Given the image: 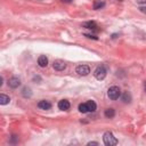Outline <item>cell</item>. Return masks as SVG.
Here are the masks:
<instances>
[{"instance_id":"7","label":"cell","mask_w":146,"mask_h":146,"mask_svg":"<svg viewBox=\"0 0 146 146\" xmlns=\"http://www.w3.org/2000/svg\"><path fill=\"white\" fill-rule=\"evenodd\" d=\"M70 106H71L70 102L66 101V99H62V101L58 102V109L62 110V111H67L70 109Z\"/></svg>"},{"instance_id":"6","label":"cell","mask_w":146,"mask_h":146,"mask_svg":"<svg viewBox=\"0 0 146 146\" xmlns=\"http://www.w3.org/2000/svg\"><path fill=\"white\" fill-rule=\"evenodd\" d=\"M8 86L11 88H17V87L21 86V80L18 78H16V77H13V78H11L8 80Z\"/></svg>"},{"instance_id":"22","label":"cell","mask_w":146,"mask_h":146,"mask_svg":"<svg viewBox=\"0 0 146 146\" xmlns=\"http://www.w3.org/2000/svg\"><path fill=\"white\" fill-rule=\"evenodd\" d=\"M144 88H145V91H146V81L144 82Z\"/></svg>"},{"instance_id":"9","label":"cell","mask_w":146,"mask_h":146,"mask_svg":"<svg viewBox=\"0 0 146 146\" xmlns=\"http://www.w3.org/2000/svg\"><path fill=\"white\" fill-rule=\"evenodd\" d=\"M38 64L41 66V67H46L48 65V58L45 56V55H41L39 58H38Z\"/></svg>"},{"instance_id":"13","label":"cell","mask_w":146,"mask_h":146,"mask_svg":"<svg viewBox=\"0 0 146 146\" xmlns=\"http://www.w3.org/2000/svg\"><path fill=\"white\" fill-rule=\"evenodd\" d=\"M105 6V3L104 1H101V0H95L94 1V9L95 11H98L101 8H103Z\"/></svg>"},{"instance_id":"20","label":"cell","mask_w":146,"mask_h":146,"mask_svg":"<svg viewBox=\"0 0 146 146\" xmlns=\"http://www.w3.org/2000/svg\"><path fill=\"white\" fill-rule=\"evenodd\" d=\"M139 9H140V11H141L143 13H146V8H145V7H140Z\"/></svg>"},{"instance_id":"21","label":"cell","mask_w":146,"mask_h":146,"mask_svg":"<svg viewBox=\"0 0 146 146\" xmlns=\"http://www.w3.org/2000/svg\"><path fill=\"white\" fill-rule=\"evenodd\" d=\"M62 1H63V3H67V4H68V3H71V1H72V0H62Z\"/></svg>"},{"instance_id":"14","label":"cell","mask_w":146,"mask_h":146,"mask_svg":"<svg viewBox=\"0 0 146 146\" xmlns=\"http://www.w3.org/2000/svg\"><path fill=\"white\" fill-rule=\"evenodd\" d=\"M82 26L86 28V29H89V30H96V28H97L95 22H86V23L82 24Z\"/></svg>"},{"instance_id":"16","label":"cell","mask_w":146,"mask_h":146,"mask_svg":"<svg viewBox=\"0 0 146 146\" xmlns=\"http://www.w3.org/2000/svg\"><path fill=\"white\" fill-rule=\"evenodd\" d=\"M22 94H23V96H24V97H31V96H32V91H31V89H30V88H28V87L23 88Z\"/></svg>"},{"instance_id":"11","label":"cell","mask_w":146,"mask_h":146,"mask_svg":"<svg viewBox=\"0 0 146 146\" xmlns=\"http://www.w3.org/2000/svg\"><path fill=\"white\" fill-rule=\"evenodd\" d=\"M9 102H11V98H9L7 95H5V94L0 95V104H1V105H6V104H8Z\"/></svg>"},{"instance_id":"3","label":"cell","mask_w":146,"mask_h":146,"mask_svg":"<svg viewBox=\"0 0 146 146\" xmlns=\"http://www.w3.org/2000/svg\"><path fill=\"white\" fill-rule=\"evenodd\" d=\"M94 76H95V78L97 79V80H104L105 79V77H106V68L103 66V65H101V66H97L96 67V70L94 71Z\"/></svg>"},{"instance_id":"4","label":"cell","mask_w":146,"mask_h":146,"mask_svg":"<svg viewBox=\"0 0 146 146\" xmlns=\"http://www.w3.org/2000/svg\"><path fill=\"white\" fill-rule=\"evenodd\" d=\"M77 73L79 76H82V77H86V76H88L89 73H90V67L88 66V65H79V66H77Z\"/></svg>"},{"instance_id":"2","label":"cell","mask_w":146,"mask_h":146,"mask_svg":"<svg viewBox=\"0 0 146 146\" xmlns=\"http://www.w3.org/2000/svg\"><path fill=\"white\" fill-rule=\"evenodd\" d=\"M107 96H109V98L112 99V101L118 99V98L121 96V90H120V88L116 87V86L111 87V88L109 89V91H107Z\"/></svg>"},{"instance_id":"1","label":"cell","mask_w":146,"mask_h":146,"mask_svg":"<svg viewBox=\"0 0 146 146\" xmlns=\"http://www.w3.org/2000/svg\"><path fill=\"white\" fill-rule=\"evenodd\" d=\"M103 140H104V144L106 146H114L118 144V139L114 137V135L110 131L105 132L104 136H103Z\"/></svg>"},{"instance_id":"12","label":"cell","mask_w":146,"mask_h":146,"mask_svg":"<svg viewBox=\"0 0 146 146\" xmlns=\"http://www.w3.org/2000/svg\"><path fill=\"white\" fill-rule=\"evenodd\" d=\"M122 101H123V103H126V104H129V103H131V95L128 93V91H126V93H123L122 94Z\"/></svg>"},{"instance_id":"8","label":"cell","mask_w":146,"mask_h":146,"mask_svg":"<svg viewBox=\"0 0 146 146\" xmlns=\"http://www.w3.org/2000/svg\"><path fill=\"white\" fill-rule=\"evenodd\" d=\"M38 107L41 110H50L51 109V104L48 101H40L38 103Z\"/></svg>"},{"instance_id":"18","label":"cell","mask_w":146,"mask_h":146,"mask_svg":"<svg viewBox=\"0 0 146 146\" xmlns=\"http://www.w3.org/2000/svg\"><path fill=\"white\" fill-rule=\"evenodd\" d=\"M85 37H87V38H89V39H95V40H97V39H98L97 37H95V36H91V34H85Z\"/></svg>"},{"instance_id":"17","label":"cell","mask_w":146,"mask_h":146,"mask_svg":"<svg viewBox=\"0 0 146 146\" xmlns=\"http://www.w3.org/2000/svg\"><path fill=\"white\" fill-rule=\"evenodd\" d=\"M79 112L81 113H87L88 112V107H87V104H80L79 105Z\"/></svg>"},{"instance_id":"19","label":"cell","mask_w":146,"mask_h":146,"mask_svg":"<svg viewBox=\"0 0 146 146\" xmlns=\"http://www.w3.org/2000/svg\"><path fill=\"white\" fill-rule=\"evenodd\" d=\"M88 145H89V146H90V145H98V143H97V141H89Z\"/></svg>"},{"instance_id":"15","label":"cell","mask_w":146,"mask_h":146,"mask_svg":"<svg viewBox=\"0 0 146 146\" xmlns=\"http://www.w3.org/2000/svg\"><path fill=\"white\" fill-rule=\"evenodd\" d=\"M104 114H105V116L107 119H112L115 115V111H114V109H107V110H105V113Z\"/></svg>"},{"instance_id":"10","label":"cell","mask_w":146,"mask_h":146,"mask_svg":"<svg viewBox=\"0 0 146 146\" xmlns=\"http://www.w3.org/2000/svg\"><path fill=\"white\" fill-rule=\"evenodd\" d=\"M86 104H87V107H88V112H95L96 111L97 105H96V103L94 101H88Z\"/></svg>"},{"instance_id":"5","label":"cell","mask_w":146,"mask_h":146,"mask_svg":"<svg viewBox=\"0 0 146 146\" xmlns=\"http://www.w3.org/2000/svg\"><path fill=\"white\" fill-rule=\"evenodd\" d=\"M53 66H54V68L56 70V71H63V70H65L66 68V64H65V62H63V61H55L54 62V64H53Z\"/></svg>"}]
</instances>
